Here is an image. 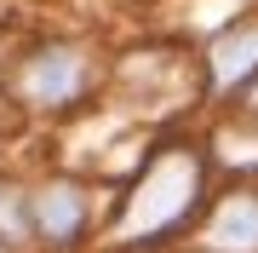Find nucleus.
<instances>
[{
	"instance_id": "obj_1",
	"label": "nucleus",
	"mask_w": 258,
	"mask_h": 253,
	"mask_svg": "<svg viewBox=\"0 0 258 253\" xmlns=\"http://www.w3.org/2000/svg\"><path fill=\"white\" fill-rule=\"evenodd\" d=\"M195 196H201V156H189V150L155 156L149 173L138 178V190L126 196L120 236H161V230H172L195 207Z\"/></svg>"
},
{
	"instance_id": "obj_2",
	"label": "nucleus",
	"mask_w": 258,
	"mask_h": 253,
	"mask_svg": "<svg viewBox=\"0 0 258 253\" xmlns=\"http://www.w3.org/2000/svg\"><path fill=\"white\" fill-rule=\"evenodd\" d=\"M207 253H258V196H230L212 213Z\"/></svg>"
},
{
	"instance_id": "obj_3",
	"label": "nucleus",
	"mask_w": 258,
	"mask_h": 253,
	"mask_svg": "<svg viewBox=\"0 0 258 253\" xmlns=\"http://www.w3.org/2000/svg\"><path fill=\"white\" fill-rule=\"evenodd\" d=\"M75 86H81V58L75 52H40L35 64L23 69V92L35 104H57V98H69Z\"/></svg>"
},
{
	"instance_id": "obj_4",
	"label": "nucleus",
	"mask_w": 258,
	"mask_h": 253,
	"mask_svg": "<svg viewBox=\"0 0 258 253\" xmlns=\"http://www.w3.org/2000/svg\"><path fill=\"white\" fill-rule=\"evenodd\" d=\"M212 69H218V86L252 81V75H258V29H241V35L218 40V52H212Z\"/></svg>"
},
{
	"instance_id": "obj_5",
	"label": "nucleus",
	"mask_w": 258,
	"mask_h": 253,
	"mask_svg": "<svg viewBox=\"0 0 258 253\" xmlns=\"http://www.w3.org/2000/svg\"><path fill=\"white\" fill-rule=\"evenodd\" d=\"M40 225L52 236H75V225H81V190L75 184H52L40 196Z\"/></svg>"
},
{
	"instance_id": "obj_6",
	"label": "nucleus",
	"mask_w": 258,
	"mask_h": 253,
	"mask_svg": "<svg viewBox=\"0 0 258 253\" xmlns=\"http://www.w3.org/2000/svg\"><path fill=\"white\" fill-rule=\"evenodd\" d=\"M0 230H12V236H23V201L12 196L6 184H0Z\"/></svg>"
}]
</instances>
